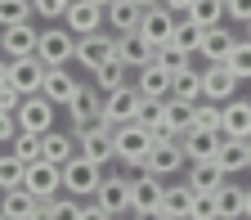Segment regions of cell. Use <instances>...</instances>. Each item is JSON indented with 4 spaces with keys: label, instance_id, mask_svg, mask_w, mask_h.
<instances>
[{
    "label": "cell",
    "instance_id": "cell-8",
    "mask_svg": "<svg viewBox=\"0 0 251 220\" xmlns=\"http://www.w3.org/2000/svg\"><path fill=\"white\" fill-rule=\"evenodd\" d=\"M45 72H50V63H45L41 54H31V58H9V85H14L18 94H41Z\"/></svg>",
    "mask_w": 251,
    "mask_h": 220
},
{
    "label": "cell",
    "instance_id": "cell-55",
    "mask_svg": "<svg viewBox=\"0 0 251 220\" xmlns=\"http://www.w3.org/2000/svg\"><path fill=\"white\" fill-rule=\"evenodd\" d=\"M247 153H251V139H247Z\"/></svg>",
    "mask_w": 251,
    "mask_h": 220
},
{
    "label": "cell",
    "instance_id": "cell-7",
    "mask_svg": "<svg viewBox=\"0 0 251 220\" xmlns=\"http://www.w3.org/2000/svg\"><path fill=\"white\" fill-rule=\"evenodd\" d=\"M54 117H58V104H50L45 94H23V104H18V126L31 135H45L54 131Z\"/></svg>",
    "mask_w": 251,
    "mask_h": 220
},
{
    "label": "cell",
    "instance_id": "cell-31",
    "mask_svg": "<svg viewBox=\"0 0 251 220\" xmlns=\"http://www.w3.org/2000/svg\"><path fill=\"white\" fill-rule=\"evenodd\" d=\"M81 207H85V198H72V193H58V198L41 202V220H81Z\"/></svg>",
    "mask_w": 251,
    "mask_h": 220
},
{
    "label": "cell",
    "instance_id": "cell-25",
    "mask_svg": "<svg viewBox=\"0 0 251 220\" xmlns=\"http://www.w3.org/2000/svg\"><path fill=\"white\" fill-rule=\"evenodd\" d=\"M215 207H220V220H247V189L238 184V180H225L215 189Z\"/></svg>",
    "mask_w": 251,
    "mask_h": 220
},
{
    "label": "cell",
    "instance_id": "cell-32",
    "mask_svg": "<svg viewBox=\"0 0 251 220\" xmlns=\"http://www.w3.org/2000/svg\"><path fill=\"white\" fill-rule=\"evenodd\" d=\"M202 23H193L188 14H179V23H175V36H171V45H179V50H188V54H198L202 50Z\"/></svg>",
    "mask_w": 251,
    "mask_h": 220
},
{
    "label": "cell",
    "instance_id": "cell-41",
    "mask_svg": "<svg viewBox=\"0 0 251 220\" xmlns=\"http://www.w3.org/2000/svg\"><path fill=\"white\" fill-rule=\"evenodd\" d=\"M36 5V14L41 18H50V23H63V14L72 9V0H31Z\"/></svg>",
    "mask_w": 251,
    "mask_h": 220
},
{
    "label": "cell",
    "instance_id": "cell-17",
    "mask_svg": "<svg viewBox=\"0 0 251 220\" xmlns=\"http://www.w3.org/2000/svg\"><path fill=\"white\" fill-rule=\"evenodd\" d=\"M99 198L112 216H135V207H130V175H108L103 171V184H99Z\"/></svg>",
    "mask_w": 251,
    "mask_h": 220
},
{
    "label": "cell",
    "instance_id": "cell-43",
    "mask_svg": "<svg viewBox=\"0 0 251 220\" xmlns=\"http://www.w3.org/2000/svg\"><path fill=\"white\" fill-rule=\"evenodd\" d=\"M18 131H23V126H18V112H0V144H14Z\"/></svg>",
    "mask_w": 251,
    "mask_h": 220
},
{
    "label": "cell",
    "instance_id": "cell-35",
    "mask_svg": "<svg viewBox=\"0 0 251 220\" xmlns=\"http://www.w3.org/2000/svg\"><path fill=\"white\" fill-rule=\"evenodd\" d=\"M36 18V5L31 0H0V27H18Z\"/></svg>",
    "mask_w": 251,
    "mask_h": 220
},
{
    "label": "cell",
    "instance_id": "cell-14",
    "mask_svg": "<svg viewBox=\"0 0 251 220\" xmlns=\"http://www.w3.org/2000/svg\"><path fill=\"white\" fill-rule=\"evenodd\" d=\"M63 23H68L76 36H90V31H103L108 27V9L94 5V0H72V9L63 14Z\"/></svg>",
    "mask_w": 251,
    "mask_h": 220
},
{
    "label": "cell",
    "instance_id": "cell-48",
    "mask_svg": "<svg viewBox=\"0 0 251 220\" xmlns=\"http://www.w3.org/2000/svg\"><path fill=\"white\" fill-rule=\"evenodd\" d=\"M130 220H171V216H166V211H135Z\"/></svg>",
    "mask_w": 251,
    "mask_h": 220
},
{
    "label": "cell",
    "instance_id": "cell-51",
    "mask_svg": "<svg viewBox=\"0 0 251 220\" xmlns=\"http://www.w3.org/2000/svg\"><path fill=\"white\" fill-rule=\"evenodd\" d=\"M247 216H251V189H247Z\"/></svg>",
    "mask_w": 251,
    "mask_h": 220
},
{
    "label": "cell",
    "instance_id": "cell-15",
    "mask_svg": "<svg viewBox=\"0 0 251 220\" xmlns=\"http://www.w3.org/2000/svg\"><path fill=\"white\" fill-rule=\"evenodd\" d=\"M171 81H175V72L166 68V63H157V58L135 72V85H139L144 99H171Z\"/></svg>",
    "mask_w": 251,
    "mask_h": 220
},
{
    "label": "cell",
    "instance_id": "cell-49",
    "mask_svg": "<svg viewBox=\"0 0 251 220\" xmlns=\"http://www.w3.org/2000/svg\"><path fill=\"white\" fill-rule=\"evenodd\" d=\"M0 85H9V54H0Z\"/></svg>",
    "mask_w": 251,
    "mask_h": 220
},
{
    "label": "cell",
    "instance_id": "cell-29",
    "mask_svg": "<svg viewBox=\"0 0 251 220\" xmlns=\"http://www.w3.org/2000/svg\"><path fill=\"white\" fill-rule=\"evenodd\" d=\"M215 162L225 166V175H229V180H233V175H242V171L251 166L247 139H225V144H220V153H215Z\"/></svg>",
    "mask_w": 251,
    "mask_h": 220
},
{
    "label": "cell",
    "instance_id": "cell-12",
    "mask_svg": "<svg viewBox=\"0 0 251 220\" xmlns=\"http://www.w3.org/2000/svg\"><path fill=\"white\" fill-rule=\"evenodd\" d=\"M41 50V31L31 23H18V27H0V54L9 58H31Z\"/></svg>",
    "mask_w": 251,
    "mask_h": 220
},
{
    "label": "cell",
    "instance_id": "cell-3",
    "mask_svg": "<svg viewBox=\"0 0 251 220\" xmlns=\"http://www.w3.org/2000/svg\"><path fill=\"white\" fill-rule=\"evenodd\" d=\"M76 31L68 27V23H63V27H45L41 31V58L50 63V68H68V63H76Z\"/></svg>",
    "mask_w": 251,
    "mask_h": 220
},
{
    "label": "cell",
    "instance_id": "cell-10",
    "mask_svg": "<svg viewBox=\"0 0 251 220\" xmlns=\"http://www.w3.org/2000/svg\"><path fill=\"white\" fill-rule=\"evenodd\" d=\"M23 189H31L41 202H50V198H58L63 193V166H54V162H31L27 166V175H23Z\"/></svg>",
    "mask_w": 251,
    "mask_h": 220
},
{
    "label": "cell",
    "instance_id": "cell-6",
    "mask_svg": "<svg viewBox=\"0 0 251 220\" xmlns=\"http://www.w3.org/2000/svg\"><path fill=\"white\" fill-rule=\"evenodd\" d=\"M238 72H233V63H206L202 68V99H215V104H229L238 99Z\"/></svg>",
    "mask_w": 251,
    "mask_h": 220
},
{
    "label": "cell",
    "instance_id": "cell-16",
    "mask_svg": "<svg viewBox=\"0 0 251 220\" xmlns=\"http://www.w3.org/2000/svg\"><path fill=\"white\" fill-rule=\"evenodd\" d=\"M233 45H238V31L225 27V23H215V27L202 31V50H198V54H202V63H229Z\"/></svg>",
    "mask_w": 251,
    "mask_h": 220
},
{
    "label": "cell",
    "instance_id": "cell-11",
    "mask_svg": "<svg viewBox=\"0 0 251 220\" xmlns=\"http://www.w3.org/2000/svg\"><path fill=\"white\" fill-rule=\"evenodd\" d=\"M162 193H166V180L162 175L135 171V180H130V207L135 211H162Z\"/></svg>",
    "mask_w": 251,
    "mask_h": 220
},
{
    "label": "cell",
    "instance_id": "cell-13",
    "mask_svg": "<svg viewBox=\"0 0 251 220\" xmlns=\"http://www.w3.org/2000/svg\"><path fill=\"white\" fill-rule=\"evenodd\" d=\"M175 139H179V148H184L188 162H206V157L220 153L225 131H202V126H193V131H184V135H175Z\"/></svg>",
    "mask_w": 251,
    "mask_h": 220
},
{
    "label": "cell",
    "instance_id": "cell-20",
    "mask_svg": "<svg viewBox=\"0 0 251 220\" xmlns=\"http://www.w3.org/2000/svg\"><path fill=\"white\" fill-rule=\"evenodd\" d=\"M85 81H76V72H68V68H50L45 72V85H41V94L50 104H58V108H68L72 99H76V90H81Z\"/></svg>",
    "mask_w": 251,
    "mask_h": 220
},
{
    "label": "cell",
    "instance_id": "cell-27",
    "mask_svg": "<svg viewBox=\"0 0 251 220\" xmlns=\"http://www.w3.org/2000/svg\"><path fill=\"white\" fill-rule=\"evenodd\" d=\"M139 18H144V5H135V0H112L108 5V31H117V36L139 31Z\"/></svg>",
    "mask_w": 251,
    "mask_h": 220
},
{
    "label": "cell",
    "instance_id": "cell-21",
    "mask_svg": "<svg viewBox=\"0 0 251 220\" xmlns=\"http://www.w3.org/2000/svg\"><path fill=\"white\" fill-rule=\"evenodd\" d=\"M184 180L193 184V193H215L229 175H225V166H220L215 157H206V162H188L184 166Z\"/></svg>",
    "mask_w": 251,
    "mask_h": 220
},
{
    "label": "cell",
    "instance_id": "cell-33",
    "mask_svg": "<svg viewBox=\"0 0 251 220\" xmlns=\"http://www.w3.org/2000/svg\"><path fill=\"white\" fill-rule=\"evenodd\" d=\"M171 94H175V99L198 104V99H202V72H198V68H184V72H175V81H171Z\"/></svg>",
    "mask_w": 251,
    "mask_h": 220
},
{
    "label": "cell",
    "instance_id": "cell-45",
    "mask_svg": "<svg viewBox=\"0 0 251 220\" xmlns=\"http://www.w3.org/2000/svg\"><path fill=\"white\" fill-rule=\"evenodd\" d=\"M225 9H229L233 23H242V27L251 23V0H225Z\"/></svg>",
    "mask_w": 251,
    "mask_h": 220
},
{
    "label": "cell",
    "instance_id": "cell-40",
    "mask_svg": "<svg viewBox=\"0 0 251 220\" xmlns=\"http://www.w3.org/2000/svg\"><path fill=\"white\" fill-rule=\"evenodd\" d=\"M229 63H233V72H238L242 81H251V36H238V45H233Z\"/></svg>",
    "mask_w": 251,
    "mask_h": 220
},
{
    "label": "cell",
    "instance_id": "cell-44",
    "mask_svg": "<svg viewBox=\"0 0 251 220\" xmlns=\"http://www.w3.org/2000/svg\"><path fill=\"white\" fill-rule=\"evenodd\" d=\"M81 220H117V216H112V211H108L99 198H85V207H81Z\"/></svg>",
    "mask_w": 251,
    "mask_h": 220
},
{
    "label": "cell",
    "instance_id": "cell-23",
    "mask_svg": "<svg viewBox=\"0 0 251 220\" xmlns=\"http://www.w3.org/2000/svg\"><path fill=\"white\" fill-rule=\"evenodd\" d=\"M193 207H198V193H193V184H166V193H162V211L171 220H193Z\"/></svg>",
    "mask_w": 251,
    "mask_h": 220
},
{
    "label": "cell",
    "instance_id": "cell-53",
    "mask_svg": "<svg viewBox=\"0 0 251 220\" xmlns=\"http://www.w3.org/2000/svg\"><path fill=\"white\" fill-rule=\"evenodd\" d=\"M0 220H9V216H5V207H0Z\"/></svg>",
    "mask_w": 251,
    "mask_h": 220
},
{
    "label": "cell",
    "instance_id": "cell-56",
    "mask_svg": "<svg viewBox=\"0 0 251 220\" xmlns=\"http://www.w3.org/2000/svg\"><path fill=\"white\" fill-rule=\"evenodd\" d=\"M247 220H251V216H247Z\"/></svg>",
    "mask_w": 251,
    "mask_h": 220
},
{
    "label": "cell",
    "instance_id": "cell-24",
    "mask_svg": "<svg viewBox=\"0 0 251 220\" xmlns=\"http://www.w3.org/2000/svg\"><path fill=\"white\" fill-rule=\"evenodd\" d=\"M220 131H225V139H251V99H229Z\"/></svg>",
    "mask_w": 251,
    "mask_h": 220
},
{
    "label": "cell",
    "instance_id": "cell-54",
    "mask_svg": "<svg viewBox=\"0 0 251 220\" xmlns=\"http://www.w3.org/2000/svg\"><path fill=\"white\" fill-rule=\"evenodd\" d=\"M247 36H251V23H247Z\"/></svg>",
    "mask_w": 251,
    "mask_h": 220
},
{
    "label": "cell",
    "instance_id": "cell-36",
    "mask_svg": "<svg viewBox=\"0 0 251 220\" xmlns=\"http://www.w3.org/2000/svg\"><path fill=\"white\" fill-rule=\"evenodd\" d=\"M188 18L202 23V27H215V23H225V18H229V9H225V0H193Z\"/></svg>",
    "mask_w": 251,
    "mask_h": 220
},
{
    "label": "cell",
    "instance_id": "cell-26",
    "mask_svg": "<svg viewBox=\"0 0 251 220\" xmlns=\"http://www.w3.org/2000/svg\"><path fill=\"white\" fill-rule=\"evenodd\" d=\"M41 139H45V162H54V166L72 162V157L81 153V139H76L72 131H45Z\"/></svg>",
    "mask_w": 251,
    "mask_h": 220
},
{
    "label": "cell",
    "instance_id": "cell-5",
    "mask_svg": "<svg viewBox=\"0 0 251 220\" xmlns=\"http://www.w3.org/2000/svg\"><path fill=\"white\" fill-rule=\"evenodd\" d=\"M144 104H148V99L139 94V85L130 81V85H121V90L103 94V117H108L112 126H130V121H139Z\"/></svg>",
    "mask_w": 251,
    "mask_h": 220
},
{
    "label": "cell",
    "instance_id": "cell-19",
    "mask_svg": "<svg viewBox=\"0 0 251 220\" xmlns=\"http://www.w3.org/2000/svg\"><path fill=\"white\" fill-rule=\"evenodd\" d=\"M175 23H179V14H171L166 5H148L144 18H139V31H144L152 45H166L175 36Z\"/></svg>",
    "mask_w": 251,
    "mask_h": 220
},
{
    "label": "cell",
    "instance_id": "cell-50",
    "mask_svg": "<svg viewBox=\"0 0 251 220\" xmlns=\"http://www.w3.org/2000/svg\"><path fill=\"white\" fill-rule=\"evenodd\" d=\"M135 5H144V9H148V5H162V0H135Z\"/></svg>",
    "mask_w": 251,
    "mask_h": 220
},
{
    "label": "cell",
    "instance_id": "cell-46",
    "mask_svg": "<svg viewBox=\"0 0 251 220\" xmlns=\"http://www.w3.org/2000/svg\"><path fill=\"white\" fill-rule=\"evenodd\" d=\"M18 104H23V94L14 85H0V112H18Z\"/></svg>",
    "mask_w": 251,
    "mask_h": 220
},
{
    "label": "cell",
    "instance_id": "cell-28",
    "mask_svg": "<svg viewBox=\"0 0 251 220\" xmlns=\"http://www.w3.org/2000/svg\"><path fill=\"white\" fill-rule=\"evenodd\" d=\"M193 121H198V104H188V99H166V135H184V131H193Z\"/></svg>",
    "mask_w": 251,
    "mask_h": 220
},
{
    "label": "cell",
    "instance_id": "cell-2",
    "mask_svg": "<svg viewBox=\"0 0 251 220\" xmlns=\"http://www.w3.org/2000/svg\"><path fill=\"white\" fill-rule=\"evenodd\" d=\"M99 184H103V166L90 162L85 153H76L72 162H63V193H72V198H94V193H99Z\"/></svg>",
    "mask_w": 251,
    "mask_h": 220
},
{
    "label": "cell",
    "instance_id": "cell-39",
    "mask_svg": "<svg viewBox=\"0 0 251 220\" xmlns=\"http://www.w3.org/2000/svg\"><path fill=\"white\" fill-rule=\"evenodd\" d=\"M220 121H225V104H215V99H198V121L202 131H220Z\"/></svg>",
    "mask_w": 251,
    "mask_h": 220
},
{
    "label": "cell",
    "instance_id": "cell-18",
    "mask_svg": "<svg viewBox=\"0 0 251 220\" xmlns=\"http://www.w3.org/2000/svg\"><path fill=\"white\" fill-rule=\"evenodd\" d=\"M117 58H121L130 72H139L144 63H152V58H157V45L144 36V31H126V36H117Z\"/></svg>",
    "mask_w": 251,
    "mask_h": 220
},
{
    "label": "cell",
    "instance_id": "cell-42",
    "mask_svg": "<svg viewBox=\"0 0 251 220\" xmlns=\"http://www.w3.org/2000/svg\"><path fill=\"white\" fill-rule=\"evenodd\" d=\"M193 220H220V207H215V193H198V207H193Z\"/></svg>",
    "mask_w": 251,
    "mask_h": 220
},
{
    "label": "cell",
    "instance_id": "cell-30",
    "mask_svg": "<svg viewBox=\"0 0 251 220\" xmlns=\"http://www.w3.org/2000/svg\"><path fill=\"white\" fill-rule=\"evenodd\" d=\"M130 68H126L121 58H112V63H103L99 72H90V81H94V90L99 94H112V90H121V85H130V77H126Z\"/></svg>",
    "mask_w": 251,
    "mask_h": 220
},
{
    "label": "cell",
    "instance_id": "cell-37",
    "mask_svg": "<svg viewBox=\"0 0 251 220\" xmlns=\"http://www.w3.org/2000/svg\"><path fill=\"white\" fill-rule=\"evenodd\" d=\"M9 148H14L18 157H23L27 166H31V162H41V157H45V139H41V135H31V131H18V139H14Z\"/></svg>",
    "mask_w": 251,
    "mask_h": 220
},
{
    "label": "cell",
    "instance_id": "cell-4",
    "mask_svg": "<svg viewBox=\"0 0 251 220\" xmlns=\"http://www.w3.org/2000/svg\"><path fill=\"white\" fill-rule=\"evenodd\" d=\"M112 58H117V31H108V27L76 41V63L85 72H99L103 63H112Z\"/></svg>",
    "mask_w": 251,
    "mask_h": 220
},
{
    "label": "cell",
    "instance_id": "cell-47",
    "mask_svg": "<svg viewBox=\"0 0 251 220\" xmlns=\"http://www.w3.org/2000/svg\"><path fill=\"white\" fill-rule=\"evenodd\" d=\"M162 5H166L171 14H188V9H193V0H162Z\"/></svg>",
    "mask_w": 251,
    "mask_h": 220
},
{
    "label": "cell",
    "instance_id": "cell-52",
    "mask_svg": "<svg viewBox=\"0 0 251 220\" xmlns=\"http://www.w3.org/2000/svg\"><path fill=\"white\" fill-rule=\"evenodd\" d=\"M94 5H103V9H108V5H112V0H94Z\"/></svg>",
    "mask_w": 251,
    "mask_h": 220
},
{
    "label": "cell",
    "instance_id": "cell-38",
    "mask_svg": "<svg viewBox=\"0 0 251 220\" xmlns=\"http://www.w3.org/2000/svg\"><path fill=\"white\" fill-rule=\"evenodd\" d=\"M157 63H166V68L171 72H184V68H193V54H188V50H179V45H157Z\"/></svg>",
    "mask_w": 251,
    "mask_h": 220
},
{
    "label": "cell",
    "instance_id": "cell-22",
    "mask_svg": "<svg viewBox=\"0 0 251 220\" xmlns=\"http://www.w3.org/2000/svg\"><path fill=\"white\" fill-rule=\"evenodd\" d=\"M0 207H5V216L9 220H41V198L31 193V189H5L0 193Z\"/></svg>",
    "mask_w": 251,
    "mask_h": 220
},
{
    "label": "cell",
    "instance_id": "cell-1",
    "mask_svg": "<svg viewBox=\"0 0 251 220\" xmlns=\"http://www.w3.org/2000/svg\"><path fill=\"white\" fill-rule=\"evenodd\" d=\"M112 144H117V162H121L126 171H144L157 135L148 131L144 121H130V126H117V131H112Z\"/></svg>",
    "mask_w": 251,
    "mask_h": 220
},
{
    "label": "cell",
    "instance_id": "cell-34",
    "mask_svg": "<svg viewBox=\"0 0 251 220\" xmlns=\"http://www.w3.org/2000/svg\"><path fill=\"white\" fill-rule=\"evenodd\" d=\"M23 175H27V162H23V157H18L14 148L0 153V193H5V189H18Z\"/></svg>",
    "mask_w": 251,
    "mask_h": 220
},
{
    "label": "cell",
    "instance_id": "cell-9",
    "mask_svg": "<svg viewBox=\"0 0 251 220\" xmlns=\"http://www.w3.org/2000/svg\"><path fill=\"white\" fill-rule=\"evenodd\" d=\"M184 166H188V157H184V148H179V139H175V135H171V139H157V144H152V153H148V162H144V171L162 175V180L179 175Z\"/></svg>",
    "mask_w": 251,
    "mask_h": 220
}]
</instances>
